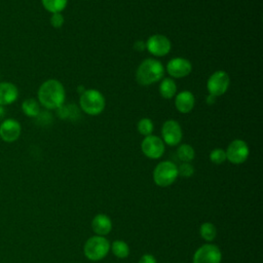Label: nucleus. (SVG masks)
<instances>
[{"label":"nucleus","instance_id":"10","mask_svg":"<svg viewBox=\"0 0 263 263\" xmlns=\"http://www.w3.org/2000/svg\"><path fill=\"white\" fill-rule=\"evenodd\" d=\"M161 136L163 143L167 144L168 146H177L178 144H180L183 137L182 127L176 120H166L162 124Z\"/></svg>","mask_w":263,"mask_h":263},{"label":"nucleus","instance_id":"25","mask_svg":"<svg viewBox=\"0 0 263 263\" xmlns=\"http://www.w3.org/2000/svg\"><path fill=\"white\" fill-rule=\"evenodd\" d=\"M178 174L184 178H189L194 174V167L190 162H183L178 167Z\"/></svg>","mask_w":263,"mask_h":263},{"label":"nucleus","instance_id":"13","mask_svg":"<svg viewBox=\"0 0 263 263\" xmlns=\"http://www.w3.org/2000/svg\"><path fill=\"white\" fill-rule=\"evenodd\" d=\"M166 71L174 78H183L191 73L192 65L187 59L174 58L168 61Z\"/></svg>","mask_w":263,"mask_h":263},{"label":"nucleus","instance_id":"15","mask_svg":"<svg viewBox=\"0 0 263 263\" xmlns=\"http://www.w3.org/2000/svg\"><path fill=\"white\" fill-rule=\"evenodd\" d=\"M195 104V98L189 90H183L176 96L175 106L180 113L186 114L192 111Z\"/></svg>","mask_w":263,"mask_h":263},{"label":"nucleus","instance_id":"14","mask_svg":"<svg viewBox=\"0 0 263 263\" xmlns=\"http://www.w3.org/2000/svg\"><path fill=\"white\" fill-rule=\"evenodd\" d=\"M18 98V89L11 82H0V105L7 106L14 103Z\"/></svg>","mask_w":263,"mask_h":263},{"label":"nucleus","instance_id":"18","mask_svg":"<svg viewBox=\"0 0 263 263\" xmlns=\"http://www.w3.org/2000/svg\"><path fill=\"white\" fill-rule=\"evenodd\" d=\"M22 110L28 117H36L40 110V104L35 99H27L22 103Z\"/></svg>","mask_w":263,"mask_h":263},{"label":"nucleus","instance_id":"6","mask_svg":"<svg viewBox=\"0 0 263 263\" xmlns=\"http://www.w3.org/2000/svg\"><path fill=\"white\" fill-rule=\"evenodd\" d=\"M229 84H230L229 75L225 71L218 70L209 77L206 82V88L210 95L217 98L224 95L227 91Z\"/></svg>","mask_w":263,"mask_h":263},{"label":"nucleus","instance_id":"21","mask_svg":"<svg viewBox=\"0 0 263 263\" xmlns=\"http://www.w3.org/2000/svg\"><path fill=\"white\" fill-rule=\"evenodd\" d=\"M112 250V253L120 259H124L129 255V247L128 245L123 240H116L112 243L110 247Z\"/></svg>","mask_w":263,"mask_h":263},{"label":"nucleus","instance_id":"11","mask_svg":"<svg viewBox=\"0 0 263 263\" xmlns=\"http://www.w3.org/2000/svg\"><path fill=\"white\" fill-rule=\"evenodd\" d=\"M141 148L145 156L151 159L160 158L164 153V143L159 137L150 135L144 138L141 144Z\"/></svg>","mask_w":263,"mask_h":263},{"label":"nucleus","instance_id":"17","mask_svg":"<svg viewBox=\"0 0 263 263\" xmlns=\"http://www.w3.org/2000/svg\"><path fill=\"white\" fill-rule=\"evenodd\" d=\"M177 85L172 78H163L159 85V93L164 99H172L176 96Z\"/></svg>","mask_w":263,"mask_h":263},{"label":"nucleus","instance_id":"2","mask_svg":"<svg viewBox=\"0 0 263 263\" xmlns=\"http://www.w3.org/2000/svg\"><path fill=\"white\" fill-rule=\"evenodd\" d=\"M164 67L155 59L144 60L137 69L136 78L141 85H150L163 78Z\"/></svg>","mask_w":263,"mask_h":263},{"label":"nucleus","instance_id":"29","mask_svg":"<svg viewBox=\"0 0 263 263\" xmlns=\"http://www.w3.org/2000/svg\"><path fill=\"white\" fill-rule=\"evenodd\" d=\"M134 48L138 51H143L146 48V43H144L143 41H137L134 45Z\"/></svg>","mask_w":263,"mask_h":263},{"label":"nucleus","instance_id":"31","mask_svg":"<svg viewBox=\"0 0 263 263\" xmlns=\"http://www.w3.org/2000/svg\"><path fill=\"white\" fill-rule=\"evenodd\" d=\"M4 116H5V109H4V106H1V105H0V120L3 119Z\"/></svg>","mask_w":263,"mask_h":263},{"label":"nucleus","instance_id":"19","mask_svg":"<svg viewBox=\"0 0 263 263\" xmlns=\"http://www.w3.org/2000/svg\"><path fill=\"white\" fill-rule=\"evenodd\" d=\"M43 7L51 13L63 11L68 3V0H41Z\"/></svg>","mask_w":263,"mask_h":263},{"label":"nucleus","instance_id":"7","mask_svg":"<svg viewBox=\"0 0 263 263\" xmlns=\"http://www.w3.org/2000/svg\"><path fill=\"white\" fill-rule=\"evenodd\" d=\"M225 153L226 159H228L231 163L240 164L248 159L250 149L248 144L243 140L236 139L228 145Z\"/></svg>","mask_w":263,"mask_h":263},{"label":"nucleus","instance_id":"24","mask_svg":"<svg viewBox=\"0 0 263 263\" xmlns=\"http://www.w3.org/2000/svg\"><path fill=\"white\" fill-rule=\"evenodd\" d=\"M210 160L215 164H221L226 160V153L223 149L216 148L210 153Z\"/></svg>","mask_w":263,"mask_h":263},{"label":"nucleus","instance_id":"28","mask_svg":"<svg viewBox=\"0 0 263 263\" xmlns=\"http://www.w3.org/2000/svg\"><path fill=\"white\" fill-rule=\"evenodd\" d=\"M139 263H157L156 259L150 255V254H145L141 257V259L139 260Z\"/></svg>","mask_w":263,"mask_h":263},{"label":"nucleus","instance_id":"16","mask_svg":"<svg viewBox=\"0 0 263 263\" xmlns=\"http://www.w3.org/2000/svg\"><path fill=\"white\" fill-rule=\"evenodd\" d=\"M91 228L97 235L104 236V235L110 233V231L112 229L111 219L104 214H98L92 219Z\"/></svg>","mask_w":263,"mask_h":263},{"label":"nucleus","instance_id":"30","mask_svg":"<svg viewBox=\"0 0 263 263\" xmlns=\"http://www.w3.org/2000/svg\"><path fill=\"white\" fill-rule=\"evenodd\" d=\"M215 102H216V97H214V96H212V95H209L208 98H206V103H208L209 105H212V104H214Z\"/></svg>","mask_w":263,"mask_h":263},{"label":"nucleus","instance_id":"8","mask_svg":"<svg viewBox=\"0 0 263 263\" xmlns=\"http://www.w3.org/2000/svg\"><path fill=\"white\" fill-rule=\"evenodd\" d=\"M222 253L215 245H203L193 255V263H220Z\"/></svg>","mask_w":263,"mask_h":263},{"label":"nucleus","instance_id":"22","mask_svg":"<svg viewBox=\"0 0 263 263\" xmlns=\"http://www.w3.org/2000/svg\"><path fill=\"white\" fill-rule=\"evenodd\" d=\"M199 233L200 236L208 241H212L215 239L216 235H217V230L214 224L210 223V222H205L202 223L200 228H199Z\"/></svg>","mask_w":263,"mask_h":263},{"label":"nucleus","instance_id":"27","mask_svg":"<svg viewBox=\"0 0 263 263\" xmlns=\"http://www.w3.org/2000/svg\"><path fill=\"white\" fill-rule=\"evenodd\" d=\"M35 118L37 119V122L42 125L47 124L51 121V115L47 111H40L39 114Z\"/></svg>","mask_w":263,"mask_h":263},{"label":"nucleus","instance_id":"26","mask_svg":"<svg viewBox=\"0 0 263 263\" xmlns=\"http://www.w3.org/2000/svg\"><path fill=\"white\" fill-rule=\"evenodd\" d=\"M64 16L61 12H57V13H52L51 17H50V25L55 28L59 29L64 25Z\"/></svg>","mask_w":263,"mask_h":263},{"label":"nucleus","instance_id":"9","mask_svg":"<svg viewBox=\"0 0 263 263\" xmlns=\"http://www.w3.org/2000/svg\"><path fill=\"white\" fill-rule=\"evenodd\" d=\"M146 48L155 57L166 55L172 48L170 39L161 34H154L150 36L146 42Z\"/></svg>","mask_w":263,"mask_h":263},{"label":"nucleus","instance_id":"4","mask_svg":"<svg viewBox=\"0 0 263 263\" xmlns=\"http://www.w3.org/2000/svg\"><path fill=\"white\" fill-rule=\"evenodd\" d=\"M84 255L90 261H99L106 257L110 250V243L104 236L89 237L84 245Z\"/></svg>","mask_w":263,"mask_h":263},{"label":"nucleus","instance_id":"23","mask_svg":"<svg viewBox=\"0 0 263 263\" xmlns=\"http://www.w3.org/2000/svg\"><path fill=\"white\" fill-rule=\"evenodd\" d=\"M153 122L150 118H142L139 122H138V125H137V128H138V132L147 137V136H150L153 132Z\"/></svg>","mask_w":263,"mask_h":263},{"label":"nucleus","instance_id":"20","mask_svg":"<svg viewBox=\"0 0 263 263\" xmlns=\"http://www.w3.org/2000/svg\"><path fill=\"white\" fill-rule=\"evenodd\" d=\"M177 156L183 162H190L191 160L194 159L195 151L192 148V146H190L188 144H183L178 147Z\"/></svg>","mask_w":263,"mask_h":263},{"label":"nucleus","instance_id":"3","mask_svg":"<svg viewBox=\"0 0 263 263\" xmlns=\"http://www.w3.org/2000/svg\"><path fill=\"white\" fill-rule=\"evenodd\" d=\"M79 105L84 113L96 116L104 111L106 100L98 89H86L80 95Z\"/></svg>","mask_w":263,"mask_h":263},{"label":"nucleus","instance_id":"1","mask_svg":"<svg viewBox=\"0 0 263 263\" xmlns=\"http://www.w3.org/2000/svg\"><path fill=\"white\" fill-rule=\"evenodd\" d=\"M64 85L57 79H48L44 81L38 89V103L48 110L60 108L65 103Z\"/></svg>","mask_w":263,"mask_h":263},{"label":"nucleus","instance_id":"12","mask_svg":"<svg viewBox=\"0 0 263 263\" xmlns=\"http://www.w3.org/2000/svg\"><path fill=\"white\" fill-rule=\"evenodd\" d=\"M21 133V123L13 118H7L0 124V138L6 143L15 142L20 138Z\"/></svg>","mask_w":263,"mask_h":263},{"label":"nucleus","instance_id":"5","mask_svg":"<svg viewBox=\"0 0 263 263\" xmlns=\"http://www.w3.org/2000/svg\"><path fill=\"white\" fill-rule=\"evenodd\" d=\"M178 176V166L174 162L167 160L159 162L153 171L154 183L160 187L172 185Z\"/></svg>","mask_w":263,"mask_h":263}]
</instances>
